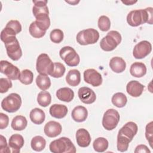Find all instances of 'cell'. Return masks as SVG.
Returning a JSON list of instances; mask_svg holds the SVG:
<instances>
[{
	"instance_id": "6da1fadb",
	"label": "cell",
	"mask_w": 153,
	"mask_h": 153,
	"mask_svg": "<svg viewBox=\"0 0 153 153\" xmlns=\"http://www.w3.org/2000/svg\"><path fill=\"white\" fill-rule=\"evenodd\" d=\"M137 130V124L133 121L127 123L120 129L117 136L118 151L125 152L128 149L129 143L136 134Z\"/></svg>"
},
{
	"instance_id": "7a4b0ae2",
	"label": "cell",
	"mask_w": 153,
	"mask_h": 153,
	"mask_svg": "<svg viewBox=\"0 0 153 153\" xmlns=\"http://www.w3.org/2000/svg\"><path fill=\"white\" fill-rule=\"evenodd\" d=\"M34 5L32 13L36 19V25L42 30L47 31L50 26L48 8L47 5V1H33Z\"/></svg>"
},
{
	"instance_id": "3957f363",
	"label": "cell",
	"mask_w": 153,
	"mask_h": 153,
	"mask_svg": "<svg viewBox=\"0 0 153 153\" xmlns=\"http://www.w3.org/2000/svg\"><path fill=\"white\" fill-rule=\"evenodd\" d=\"M153 8L148 7L145 9L131 11L127 16L128 24L133 27H137L144 23L152 24Z\"/></svg>"
},
{
	"instance_id": "277c9868",
	"label": "cell",
	"mask_w": 153,
	"mask_h": 153,
	"mask_svg": "<svg viewBox=\"0 0 153 153\" xmlns=\"http://www.w3.org/2000/svg\"><path fill=\"white\" fill-rule=\"evenodd\" d=\"M50 150L53 153H75L76 148L74 143L68 137H62L50 143Z\"/></svg>"
},
{
	"instance_id": "5b68a950",
	"label": "cell",
	"mask_w": 153,
	"mask_h": 153,
	"mask_svg": "<svg viewBox=\"0 0 153 153\" xmlns=\"http://www.w3.org/2000/svg\"><path fill=\"white\" fill-rule=\"evenodd\" d=\"M121 34L116 30H111L100 41V48L105 51L114 50L121 42Z\"/></svg>"
},
{
	"instance_id": "8992f818",
	"label": "cell",
	"mask_w": 153,
	"mask_h": 153,
	"mask_svg": "<svg viewBox=\"0 0 153 153\" xmlns=\"http://www.w3.org/2000/svg\"><path fill=\"white\" fill-rule=\"evenodd\" d=\"M3 42L5 44L8 56L14 61L19 60L22 56V51L16 36L9 37Z\"/></svg>"
},
{
	"instance_id": "52a82bcc",
	"label": "cell",
	"mask_w": 153,
	"mask_h": 153,
	"mask_svg": "<svg viewBox=\"0 0 153 153\" xmlns=\"http://www.w3.org/2000/svg\"><path fill=\"white\" fill-rule=\"evenodd\" d=\"M76 38V41L79 45L94 44L99 40V33L94 29L88 28L79 31L77 33Z\"/></svg>"
},
{
	"instance_id": "ba28073f",
	"label": "cell",
	"mask_w": 153,
	"mask_h": 153,
	"mask_svg": "<svg viewBox=\"0 0 153 153\" xmlns=\"http://www.w3.org/2000/svg\"><path fill=\"white\" fill-rule=\"evenodd\" d=\"M22 105V99L17 93H13L3 99L1 108L5 111L13 113L17 111Z\"/></svg>"
},
{
	"instance_id": "9c48e42d",
	"label": "cell",
	"mask_w": 153,
	"mask_h": 153,
	"mask_svg": "<svg viewBox=\"0 0 153 153\" xmlns=\"http://www.w3.org/2000/svg\"><path fill=\"white\" fill-rule=\"evenodd\" d=\"M54 63L47 54H39L36 59V69L37 72L41 75H50L53 72Z\"/></svg>"
},
{
	"instance_id": "30bf717a",
	"label": "cell",
	"mask_w": 153,
	"mask_h": 153,
	"mask_svg": "<svg viewBox=\"0 0 153 153\" xmlns=\"http://www.w3.org/2000/svg\"><path fill=\"white\" fill-rule=\"evenodd\" d=\"M60 58L69 66H76L80 62L78 54L75 49L70 46H65L62 48L59 51Z\"/></svg>"
},
{
	"instance_id": "8fae6325",
	"label": "cell",
	"mask_w": 153,
	"mask_h": 153,
	"mask_svg": "<svg viewBox=\"0 0 153 153\" xmlns=\"http://www.w3.org/2000/svg\"><path fill=\"white\" fill-rule=\"evenodd\" d=\"M120 119L118 112L114 109H109L104 114L102 119V126L106 130L115 129Z\"/></svg>"
},
{
	"instance_id": "7c38bea8",
	"label": "cell",
	"mask_w": 153,
	"mask_h": 153,
	"mask_svg": "<svg viewBox=\"0 0 153 153\" xmlns=\"http://www.w3.org/2000/svg\"><path fill=\"white\" fill-rule=\"evenodd\" d=\"M1 72L11 80L19 79L20 72L19 69L7 60H1L0 62Z\"/></svg>"
},
{
	"instance_id": "4fadbf2b",
	"label": "cell",
	"mask_w": 153,
	"mask_h": 153,
	"mask_svg": "<svg viewBox=\"0 0 153 153\" xmlns=\"http://www.w3.org/2000/svg\"><path fill=\"white\" fill-rule=\"evenodd\" d=\"M152 51L151 44L146 40L137 43L133 48V55L136 59H141L146 57Z\"/></svg>"
},
{
	"instance_id": "5bb4252c",
	"label": "cell",
	"mask_w": 153,
	"mask_h": 153,
	"mask_svg": "<svg viewBox=\"0 0 153 153\" xmlns=\"http://www.w3.org/2000/svg\"><path fill=\"white\" fill-rule=\"evenodd\" d=\"M84 81L93 87L100 86L102 83L101 74L94 69H88L84 72Z\"/></svg>"
},
{
	"instance_id": "9a60e30c",
	"label": "cell",
	"mask_w": 153,
	"mask_h": 153,
	"mask_svg": "<svg viewBox=\"0 0 153 153\" xmlns=\"http://www.w3.org/2000/svg\"><path fill=\"white\" fill-rule=\"evenodd\" d=\"M78 96L80 100L85 104H91L96 99V96L94 91L87 87L79 88L78 91Z\"/></svg>"
},
{
	"instance_id": "2e32d148",
	"label": "cell",
	"mask_w": 153,
	"mask_h": 153,
	"mask_svg": "<svg viewBox=\"0 0 153 153\" xmlns=\"http://www.w3.org/2000/svg\"><path fill=\"white\" fill-rule=\"evenodd\" d=\"M62 130L61 124L54 121H50L47 123L44 126V131L45 134L49 137H55L59 136Z\"/></svg>"
},
{
	"instance_id": "e0dca14e",
	"label": "cell",
	"mask_w": 153,
	"mask_h": 153,
	"mask_svg": "<svg viewBox=\"0 0 153 153\" xmlns=\"http://www.w3.org/2000/svg\"><path fill=\"white\" fill-rule=\"evenodd\" d=\"M144 85L136 80L129 81L126 85V91L127 93L134 97H139L143 93Z\"/></svg>"
},
{
	"instance_id": "ac0fdd59",
	"label": "cell",
	"mask_w": 153,
	"mask_h": 153,
	"mask_svg": "<svg viewBox=\"0 0 153 153\" xmlns=\"http://www.w3.org/2000/svg\"><path fill=\"white\" fill-rule=\"evenodd\" d=\"M76 140L78 146L85 148L91 143V136L89 132L85 128H79L76 133Z\"/></svg>"
},
{
	"instance_id": "d6986e66",
	"label": "cell",
	"mask_w": 153,
	"mask_h": 153,
	"mask_svg": "<svg viewBox=\"0 0 153 153\" xmlns=\"http://www.w3.org/2000/svg\"><path fill=\"white\" fill-rule=\"evenodd\" d=\"M25 140L22 135L14 134L9 139L8 146L11 152L18 153L20 152V149L23 146Z\"/></svg>"
},
{
	"instance_id": "ffe728a7",
	"label": "cell",
	"mask_w": 153,
	"mask_h": 153,
	"mask_svg": "<svg viewBox=\"0 0 153 153\" xmlns=\"http://www.w3.org/2000/svg\"><path fill=\"white\" fill-rule=\"evenodd\" d=\"M68 111V108L62 104H54L50 106L49 109L51 116L57 119L64 118L67 115Z\"/></svg>"
},
{
	"instance_id": "44dd1931",
	"label": "cell",
	"mask_w": 153,
	"mask_h": 153,
	"mask_svg": "<svg viewBox=\"0 0 153 153\" xmlns=\"http://www.w3.org/2000/svg\"><path fill=\"white\" fill-rule=\"evenodd\" d=\"M109 67L115 73H121L126 68V63L125 60L120 57H114L109 62Z\"/></svg>"
},
{
	"instance_id": "7402d4cb",
	"label": "cell",
	"mask_w": 153,
	"mask_h": 153,
	"mask_svg": "<svg viewBox=\"0 0 153 153\" xmlns=\"http://www.w3.org/2000/svg\"><path fill=\"white\" fill-rule=\"evenodd\" d=\"M72 119L78 123H81L86 120L88 116V111L86 108L82 106L75 107L71 114Z\"/></svg>"
},
{
	"instance_id": "603a6c76",
	"label": "cell",
	"mask_w": 153,
	"mask_h": 153,
	"mask_svg": "<svg viewBox=\"0 0 153 153\" xmlns=\"http://www.w3.org/2000/svg\"><path fill=\"white\" fill-rule=\"evenodd\" d=\"M56 96L57 99L61 101L70 102L74 97V92L69 87H63L57 90L56 91Z\"/></svg>"
},
{
	"instance_id": "cb8c5ba5",
	"label": "cell",
	"mask_w": 153,
	"mask_h": 153,
	"mask_svg": "<svg viewBox=\"0 0 153 153\" xmlns=\"http://www.w3.org/2000/svg\"><path fill=\"white\" fill-rule=\"evenodd\" d=\"M130 73L134 77L141 78L146 74V65L142 62H134L130 66Z\"/></svg>"
},
{
	"instance_id": "d4e9b609",
	"label": "cell",
	"mask_w": 153,
	"mask_h": 153,
	"mask_svg": "<svg viewBox=\"0 0 153 153\" xmlns=\"http://www.w3.org/2000/svg\"><path fill=\"white\" fill-rule=\"evenodd\" d=\"M29 117L33 123L37 125H40L44 121L45 114L44 111L41 109L35 108L30 111Z\"/></svg>"
},
{
	"instance_id": "484cf974",
	"label": "cell",
	"mask_w": 153,
	"mask_h": 153,
	"mask_svg": "<svg viewBox=\"0 0 153 153\" xmlns=\"http://www.w3.org/2000/svg\"><path fill=\"white\" fill-rule=\"evenodd\" d=\"M66 81L71 86L75 87L79 84L81 82V74L77 69L70 70L66 76Z\"/></svg>"
},
{
	"instance_id": "4316f807",
	"label": "cell",
	"mask_w": 153,
	"mask_h": 153,
	"mask_svg": "<svg viewBox=\"0 0 153 153\" xmlns=\"http://www.w3.org/2000/svg\"><path fill=\"white\" fill-rule=\"evenodd\" d=\"M27 124V121L25 117L23 115H17L11 121V127L17 131H22L26 127Z\"/></svg>"
},
{
	"instance_id": "83f0119b",
	"label": "cell",
	"mask_w": 153,
	"mask_h": 153,
	"mask_svg": "<svg viewBox=\"0 0 153 153\" xmlns=\"http://www.w3.org/2000/svg\"><path fill=\"white\" fill-rule=\"evenodd\" d=\"M46 145L45 139L41 136H36L33 137L30 142V146L33 150L39 152L42 151Z\"/></svg>"
},
{
	"instance_id": "f1b7e54d",
	"label": "cell",
	"mask_w": 153,
	"mask_h": 153,
	"mask_svg": "<svg viewBox=\"0 0 153 153\" xmlns=\"http://www.w3.org/2000/svg\"><path fill=\"white\" fill-rule=\"evenodd\" d=\"M36 84L39 88L42 91H45L51 86V80L46 75L39 74L36 78Z\"/></svg>"
},
{
	"instance_id": "f546056e",
	"label": "cell",
	"mask_w": 153,
	"mask_h": 153,
	"mask_svg": "<svg viewBox=\"0 0 153 153\" xmlns=\"http://www.w3.org/2000/svg\"><path fill=\"white\" fill-rule=\"evenodd\" d=\"M109 146V142L105 137H100L96 139L93 143V147L96 152H103L105 151Z\"/></svg>"
},
{
	"instance_id": "4dcf8cb0",
	"label": "cell",
	"mask_w": 153,
	"mask_h": 153,
	"mask_svg": "<svg viewBox=\"0 0 153 153\" xmlns=\"http://www.w3.org/2000/svg\"><path fill=\"white\" fill-rule=\"evenodd\" d=\"M112 104L117 108H123L126 106L127 98L126 96L121 92H118L115 93L111 99Z\"/></svg>"
},
{
	"instance_id": "1f68e13d",
	"label": "cell",
	"mask_w": 153,
	"mask_h": 153,
	"mask_svg": "<svg viewBox=\"0 0 153 153\" xmlns=\"http://www.w3.org/2000/svg\"><path fill=\"white\" fill-rule=\"evenodd\" d=\"M37 102L41 106H48L51 102V96L50 93L46 91L39 92L37 96Z\"/></svg>"
},
{
	"instance_id": "d6a6232c",
	"label": "cell",
	"mask_w": 153,
	"mask_h": 153,
	"mask_svg": "<svg viewBox=\"0 0 153 153\" xmlns=\"http://www.w3.org/2000/svg\"><path fill=\"white\" fill-rule=\"evenodd\" d=\"M19 81L25 85H29L33 80V74L29 69H24L20 72Z\"/></svg>"
},
{
	"instance_id": "836d02e7",
	"label": "cell",
	"mask_w": 153,
	"mask_h": 153,
	"mask_svg": "<svg viewBox=\"0 0 153 153\" xmlns=\"http://www.w3.org/2000/svg\"><path fill=\"white\" fill-rule=\"evenodd\" d=\"M29 31L32 36L35 38H41L43 37L46 31H44L41 30L36 24L35 22H33L31 23V24L29 26Z\"/></svg>"
},
{
	"instance_id": "e575fe53",
	"label": "cell",
	"mask_w": 153,
	"mask_h": 153,
	"mask_svg": "<svg viewBox=\"0 0 153 153\" xmlns=\"http://www.w3.org/2000/svg\"><path fill=\"white\" fill-rule=\"evenodd\" d=\"M54 68L53 72L50 74V76L56 78H61L62 76H63L66 71L65 66L59 62L54 63Z\"/></svg>"
},
{
	"instance_id": "d590c367",
	"label": "cell",
	"mask_w": 153,
	"mask_h": 153,
	"mask_svg": "<svg viewBox=\"0 0 153 153\" xmlns=\"http://www.w3.org/2000/svg\"><path fill=\"white\" fill-rule=\"evenodd\" d=\"M50 38L53 42L59 44L63 41L64 34L62 30L59 29H54L50 32Z\"/></svg>"
},
{
	"instance_id": "8d00e7d4",
	"label": "cell",
	"mask_w": 153,
	"mask_h": 153,
	"mask_svg": "<svg viewBox=\"0 0 153 153\" xmlns=\"http://www.w3.org/2000/svg\"><path fill=\"white\" fill-rule=\"evenodd\" d=\"M97 25L99 28L102 31H108L111 27L110 19L106 16H101L98 19Z\"/></svg>"
},
{
	"instance_id": "74e56055",
	"label": "cell",
	"mask_w": 153,
	"mask_h": 153,
	"mask_svg": "<svg viewBox=\"0 0 153 153\" xmlns=\"http://www.w3.org/2000/svg\"><path fill=\"white\" fill-rule=\"evenodd\" d=\"M12 82L11 79L5 78H0V92L1 93H4L8 91V90L12 87Z\"/></svg>"
},
{
	"instance_id": "f35d334b",
	"label": "cell",
	"mask_w": 153,
	"mask_h": 153,
	"mask_svg": "<svg viewBox=\"0 0 153 153\" xmlns=\"http://www.w3.org/2000/svg\"><path fill=\"white\" fill-rule=\"evenodd\" d=\"M5 27H8L13 29L16 34L19 33L22 31V25L20 23L16 20H10L6 25Z\"/></svg>"
},
{
	"instance_id": "ab89813d",
	"label": "cell",
	"mask_w": 153,
	"mask_h": 153,
	"mask_svg": "<svg viewBox=\"0 0 153 153\" xmlns=\"http://www.w3.org/2000/svg\"><path fill=\"white\" fill-rule=\"evenodd\" d=\"M152 124H153V122L151 121L150 123L147 124L145 128V137L147 140L148 141L149 145L151 148H152V137H153Z\"/></svg>"
},
{
	"instance_id": "60d3db41",
	"label": "cell",
	"mask_w": 153,
	"mask_h": 153,
	"mask_svg": "<svg viewBox=\"0 0 153 153\" xmlns=\"http://www.w3.org/2000/svg\"><path fill=\"white\" fill-rule=\"evenodd\" d=\"M0 152L2 153L11 152L10 148L9 146L7 145V140L5 137L2 135L0 136Z\"/></svg>"
},
{
	"instance_id": "b9f144b4",
	"label": "cell",
	"mask_w": 153,
	"mask_h": 153,
	"mask_svg": "<svg viewBox=\"0 0 153 153\" xmlns=\"http://www.w3.org/2000/svg\"><path fill=\"white\" fill-rule=\"evenodd\" d=\"M9 123L8 115L4 113H0V129L2 130L7 127Z\"/></svg>"
},
{
	"instance_id": "7bdbcfd3",
	"label": "cell",
	"mask_w": 153,
	"mask_h": 153,
	"mask_svg": "<svg viewBox=\"0 0 153 153\" xmlns=\"http://www.w3.org/2000/svg\"><path fill=\"white\" fill-rule=\"evenodd\" d=\"M134 152L135 153H139V152L150 153L151 151L146 145H139L136 147V148L134 149Z\"/></svg>"
},
{
	"instance_id": "ee69618b",
	"label": "cell",
	"mask_w": 153,
	"mask_h": 153,
	"mask_svg": "<svg viewBox=\"0 0 153 153\" xmlns=\"http://www.w3.org/2000/svg\"><path fill=\"white\" fill-rule=\"evenodd\" d=\"M122 2L124 4H126V5H133L135 3H136L137 1H123Z\"/></svg>"
},
{
	"instance_id": "f6af8a7d",
	"label": "cell",
	"mask_w": 153,
	"mask_h": 153,
	"mask_svg": "<svg viewBox=\"0 0 153 153\" xmlns=\"http://www.w3.org/2000/svg\"><path fill=\"white\" fill-rule=\"evenodd\" d=\"M66 2L67 3H69V4H71V5H75L77 4L78 2H79V1H66Z\"/></svg>"
}]
</instances>
